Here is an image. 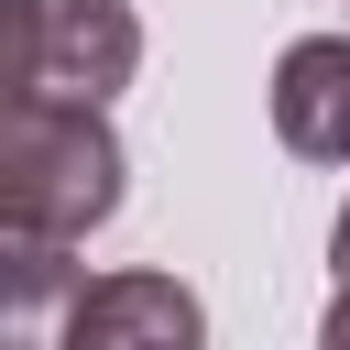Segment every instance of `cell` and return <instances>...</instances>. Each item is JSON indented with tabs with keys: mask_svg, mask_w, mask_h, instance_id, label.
<instances>
[{
	"mask_svg": "<svg viewBox=\"0 0 350 350\" xmlns=\"http://www.w3.org/2000/svg\"><path fill=\"white\" fill-rule=\"evenodd\" d=\"M120 186H131V153L109 131V109H77V98H11L0 120V219L11 241H88L120 219Z\"/></svg>",
	"mask_w": 350,
	"mask_h": 350,
	"instance_id": "obj_1",
	"label": "cell"
},
{
	"mask_svg": "<svg viewBox=\"0 0 350 350\" xmlns=\"http://www.w3.org/2000/svg\"><path fill=\"white\" fill-rule=\"evenodd\" d=\"M131 77H142L131 0H11V98L109 109Z\"/></svg>",
	"mask_w": 350,
	"mask_h": 350,
	"instance_id": "obj_2",
	"label": "cell"
},
{
	"mask_svg": "<svg viewBox=\"0 0 350 350\" xmlns=\"http://www.w3.org/2000/svg\"><path fill=\"white\" fill-rule=\"evenodd\" d=\"M66 350H208V306L175 273H88L66 306Z\"/></svg>",
	"mask_w": 350,
	"mask_h": 350,
	"instance_id": "obj_3",
	"label": "cell"
},
{
	"mask_svg": "<svg viewBox=\"0 0 350 350\" xmlns=\"http://www.w3.org/2000/svg\"><path fill=\"white\" fill-rule=\"evenodd\" d=\"M273 142L295 164H350V33H306L273 55Z\"/></svg>",
	"mask_w": 350,
	"mask_h": 350,
	"instance_id": "obj_4",
	"label": "cell"
},
{
	"mask_svg": "<svg viewBox=\"0 0 350 350\" xmlns=\"http://www.w3.org/2000/svg\"><path fill=\"white\" fill-rule=\"evenodd\" d=\"M0 284H11V350H66V306H77V262L66 241H11L0 252Z\"/></svg>",
	"mask_w": 350,
	"mask_h": 350,
	"instance_id": "obj_5",
	"label": "cell"
},
{
	"mask_svg": "<svg viewBox=\"0 0 350 350\" xmlns=\"http://www.w3.org/2000/svg\"><path fill=\"white\" fill-rule=\"evenodd\" d=\"M317 350H350V273H339V295H328V317H317Z\"/></svg>",
	"mask_w": 350,
	"mask_h": 350,
	"instance_id": "obj_6",
	"label": "cell"
},
{
	"mask_svg": "<svg viewBox=\"0 0 350 350\" xmlns=\"http://www.w3.org/2000/svg\"><path fill=\"white\" fill-rule=\"evenodd\" d=\"M328 262H339V273H350V208H339V230H328Z\"/></svg>",
	"mask_w": 350,
	"mask_h": 350,
	"instance_id": "obj_7",
	"label": "cell"
}]
</instances>
